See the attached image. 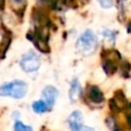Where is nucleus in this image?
I'll list each match as a JSON object with an SVG mask.
<instances>
[{"label": "nucleus", "instance_id": "6e6552de", "mask_svg": "<svg viewBox=\"0 0 131 131\" xmlns=\"http://www.w3.org/2000/svg\"><path fill=\"white\" fill-rule=\"evenodd\" d=\"M32 107H33L34 112L39 113V114L45 113V112L48 110V105H47V104H46V102H45V101H43V100L34 101V102H33V104H32Z\"/></svg>", "mask_w": 131, "mask_h": 131}, {"label": "nucleus", "instance_id": "dca6fc26", "mask_svg": "<svg viewBox=\"0 0 131 131\" xmlns=\"http://www.w3.org/2000/svg\"><path fill=\"white\" fill-rule=\"evenodd\" d=\"M128 30H129V32H131V23H130L129 26H128Z\"/></svg>", "mask_w": 131, "mask_h": 131}, {"label": "nucleus", "instance_id": "ddd939ff", "mask_svg": "<svg viewBox=\"0 0 131 131\" xmlns=\"http://www.w3.org/2000/svg\"><path fill=\"white\" fill-rule=\"evenodd\" d=\"M78 131H95V130L91 127H88V126H82Z\"/></svg>", "mask_w": 131, "mask_h": 131}, {"label": "nucleus", "instance_id": "9b49d317", "mask_svg": "<svg viewBox=\"0 0 131 131\" xmlns=\"http://www.w3.org/2000/svg\"><path fill=\"white\" fill-rule=\"evenodd\" d=\"M101 35H102L105 39H108L110 41L112 40V42H113V43L115 42L116 32H113V31H110V30H104L103 32H101Z\"/></svg>", "mask_w": 131, "mask_h": 131}, {"label": "nucleus", "instance_id": "f257e3e1", "mask_svg": "<svg viewBox=\"0 0 131 131\" xmlns=\"http://www.w3.org/2000/svg\"><path fill=\"white\" fill-rule=\"evenodd\" d=\"M97 38L91 30H86L77 40L76 48L83 55H91L97 48Z\"/></svg>", "mask_w": 131, "mask_h": 131}, {"label": "nucleus", "instance_id": "20e7f679", "mask_svg": "<svg viewBox=\"0 0 131 131\" xmlns=\"http://www.w3.org/2000/svg\"><path fill=\"white\" fill-rule=\"evenodd\" d=\"M42 94H43V98L45 99V102L48 105V107H51L54 104L58 96V90L53 86H46L43 89Z\"/></svg>", "mask_w": 131, "mask_h": 131}, {"label": "nucleus", "instance_id": "0eeeda50", "mask_svg": "<svg viewBox=\"0 0 131 131\" xmlns=\"http://www.w3.org/2000/svg\"><path fill=\"white\" fill-rule=\"evenodd\" d=\"M88 97L94 103H100V102L103 101V94L100 91V89L97 86H95V85H93V86H91L89 88V90H88Z\"/></svg>", "mask_w": 131, "mask_h": 131}, {"label": "nucleus", "instance_id": "9d476101", "mask_svg": "<svg viewBox=\"0 0 131 131\" xmlns=\"http://www.w3.org/2000/svg\"><path fill=\"white\" fill-rule=\"evenodd\" d=\"M14 131H33L32 127L25 125L20 121H16L14 124Z\"/></svg>", "mask_w": 131, "mask_h": 131}, {"label": "nucleus", "instance_id": "f03ea898", "mask_svg": "<svg viewBox=\"0 0 131 131\" xmlns=\"http://www.w3.org/2000/svg\"><path fill=\"white\" fill-rule=\"evenodd\" d=\"M28 92V85L26 82L20 80H14L3 84L0 87V95L8 96L16 99H20L26 96Z\"/></svg>", "mask_w": 131, "mask_h": 131}, {"label": "nucleus", "instance_id": "4468645a", "mask_svg": "<svg viewBox=\"0 0 131 131\" xmlns=\"http://www.w3.org/2000/svg\"><path fill=\"white\" fill-rule=\"evenodd\" d=\"M4 8V0H0V10Z\"/></svg>", "mask_w": 131, "mask_h": 131}, {"label": "nucleus", "instance_id": "2eb2a0df", "mask_svg": "<svg viewBox=\"0 0 131 131\" xmlns=\"http://www.w3.org/2000/svg\"><path fill=\"white\" fill-rule=\"evenodd\" d=\"M128 122H129V125H130V127H131V115L128 116Z\"/></svg>", "mask_w": 131, "mask_h": 131}, {"label": "nucleus", "instance_id": "39448f33", "mask_svg": "<svg viewBox=\"0 0 131 131\" xmlns=\"http://www.w3.org/2000/svg\"><path fill=\"white\" fill-rule=\"evenodd\" d=\"M68 124L72 131H78L82 127V124H83V116L81 112L79 111L73 112L68 119Z\"/></svg>", "mask_w": 131, "mask_h": 131}, {"label": "nucleus", "instance_id": "423d86ee", "mask_svg": "<svg viewBox=\"0 0 131 131\" xmlns=\"http://www.w3.org/2000/svg\"><path fill=\"white\" fill-rule=\"evenodd\" d=\"M80 95H81V85H80V82L77 79H74L72 81V83H71V86H70L69 98L74 103V102H76L80 98Z\"/></svg>", "mask_w": 131, "mask_h": 131}, {"label": "nucleus", "instance_id": "1a4fd4ad", "mask_svg": "<svg viewBox=\"0 0 131 131\" xmlns=\"http://www.w3.org/2000/svg\"><path fill=\"white\" fill-rule=\"evenodd\" d=\"M10 3H11V7L15 11L17 10L23 11L26 6V0H10Z\"/></svg>", "mask_w": 131, "mask_h": 131}, {"label": "nucleus", "instance_id": "f8f14e48", "mask_svg": "<svg viewBox=\"0 0 131 131\" xmlns=\"http://www.w3.org/2000/svg\"><path fill=\"white\" fill-rule=\"evenodd\" d=\"M97 1L102 8L107 9V8H111L113 6V0H97Z\"/></svg>", "mask_w": 131, "mask_h": 131}, {"label": "nucleus", "instance_id": "7ed1b4c3", "mask_svg": "<svg viewBox=\"0 0 131 131\" xmlns=\"http://www.w3.org/2000/svg\"><path fill=\"white\" fill-rule=\"evenodd\" d=\"M40 64H41L40 57L33 51H30L25 55H23L19 61L20 68L27 73L36 72L40 68Z\"/></svg>", "mask_w": 131, "mask_h": 131}]
</instances>
